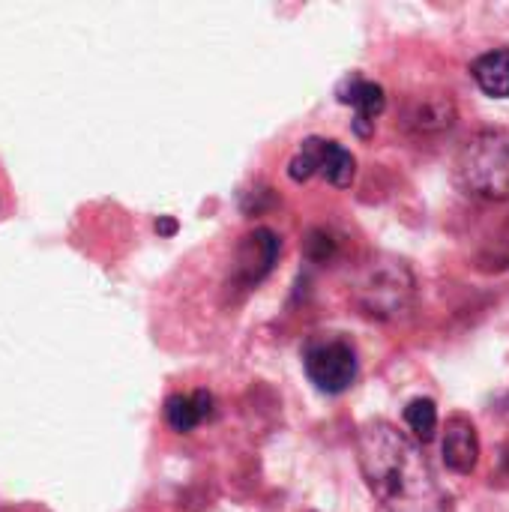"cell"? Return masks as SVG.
Wrapping results in <instances>:
<instances>
[{"label":"cell","instance_id":"1","mask_svg":"<svg viewBox=\"0 0 509 512\" xmlns=\"http://www.w3.org/2000/svg\"><path fill=\"white\" fill-rule=\"evenodd\" d=\"M360 468L384 507H417L432 495V474L420 447L390 423H369L357 441Z\"/></svg>","mask_w":509,"mask_h":512},{"label":"cell","instance_id":"2","mask_svg":"<svg viewBox=\"0 0 509 512\" xmlns=\"http://www.w3.org/2000/svg\"><path fill=\"white\" fill-rule=\"evenodd\" d=\"M453 177L462 192L486 201L509 198V129H483L456 156Z\"/></svg>","mask_w":509,"mask_h":512},{"label":"cell","instance_id":"3","mask_svg":"<svg viewBox=\"0 0 509 512\" xmlns=\"http://www.w3.org/2000/svg\"><path fill=\"white\" fill-rule=\"evenodd\" d=\"M357 303L372 318H399L411 306L414 276L402 261H372L357 279Z\"/></svg>","mask_w":509,"mask_h":512},{"label":"cell","instance_id":"4","mask_svg":"<svg viewBox=\"0 0 509 512\" xmlns=\"http://www.w3.org/2000/svg\"><path fill=\"white\" fill-rule=\"evenodd\" d=\"M303 369L321 393L339 396L357 381V351L348 339L336 333L312 336L303 351Z\"/></svg>","mask_w":509,"mask_h":512},{"label":"cell","instance_id":"5","mask_svg":"<svg viewBox=\"0 0 509 512\" xmlns=\"http://www.w3.org/2000/svg\"><path fill=\"white\" fill-rule=\"evenodd\" d=\"M321 174L327 183H333L336 189H348L357 177V159L351 150H345L339 141L330 138H306L297 153L288 162V177L294 183H306L309 177Z\"/></svg>","mask_w":509,"mask_h":512},{"label":"cell","instance_id":"6","mask_svg":"<svg viewBox=\"0 0 509 512\" xmlns=\"http://www.w3.org/2000/svg\"><path fill=\"white\" fill-rule=\"evenodd\" d=\"M279 237L270 228H255L252 234H246L237 246V258H234V282L240 288H255L276 264L279 258Z\"/></svg>","mask_w":509,"mask_h":512},{"label":"cell","instance_id":"7","mask_svg":"<svg viewBox=\"0 0 509 512\" xmlns=\"http://www.w3.org/2000/svg\"><path fill=\"white\" fill-rule=\"evenodd\" d=\"M339 102L354 105V111H357V117H354V132H357L360 138H369V135H372L375 117H381L384 108H387L384 87L375 84V81H366V78H360V75L345 78V84L339 87Z\"/></svg>","mask_w":509,"mask_h":512},{"label":"cell","instance_id":"8","mask_svg":"<svg viewBox=\"0 0 509 512\" xmlns=\"http://www.w3.org/2000/svg\"><path fill=\"white\" fill-rule=\"evenodd\" d=\"M444 465L456 474H474L480 462V438L468 417H450L444 432Z\"/></svg>","mask_w":509,"mask_h":512},{"label":"cell","instance_id":"9","mask_svg":"<svg viewBox=\"0 0 509 512\" xmlns=\"http://www.w3.org/2000/svg\"><path fill=\"white\" fill-rule=\"evenodd\" d=\"M213 408H216V399L213 393L207 390H195V393H174L165 399V423L186 435L192 432L195 426H201L207 417H213Z\"/></svg>","mask_w":509,"mask_h":512},{"label":"cell","instance_id":"10","mask_svg":"<svg viewBox=\"0 0 509 512\" xmlns=\"http://www.w3.org/2000/svg\"><path fill=\"white\" fill-rule=\"evenodd\" d=\"M471 75L480 84V90L492 99H507L509 96V48H495L480 54L471 63Z\"/></svg>","mask_w":509,"mask_h":512},{"label":"cell","instance_id":"11","mask_svg":"<svg viewBox=\"0 0 509 512\" xmlns=\"http://www.w3.org/2000/svg\"><path fill=\"white\" fill-rule=\"evenodd\" d=\"M405 423L408 429L414 432L417 441L429 444L435 438V429H438V408L432 399H414L408 408H405Z\"/></svg>","mask_w":509,"mask_h":512},{"label":"cell","instance_id":"12","mask_svg":"<svg viewBox=\"0 0 509 512\" xmlns=\"http://www.w3.org/2000/svg\"><path fill=\"white\" fill-rule=\"evenodd\" d=\"M6 213V183H3V177H0V216Z\"/></svg>","mask_w":509,"mask_h":512}]
</instances>
